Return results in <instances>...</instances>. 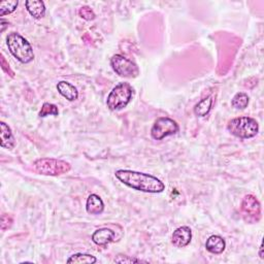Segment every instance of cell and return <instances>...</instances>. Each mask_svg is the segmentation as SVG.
Masks as SVG:
<instances>
[{
	"instance_id": "cell-1",
	"label": "cell",
	"mask_w": 264,
	"mask_h": 264,
	"mask_svg": "<svg viewBox=\"0 0 264 264\" xmlns=\"http://www.w3.org/2000/svg\"><path fill=\"white\" fill-rule=\"evenodd\" d=\"M115 176L129 188L146 192V193H161L165 189L163 182L149 174L119 170L115 173Z\"/></svg>"
},
{
	"instance_id": "cell-2",
	"label": "cell",
	"mask_w": 264,
	"mask_h": 264,
	"mask_svg": "<svg viewBox=\"0 0 264 264\" xmlns=\"http://www.w3.org/2000/svg\"><path fill=\"white\" fill-rule=\"evenodd\" d=\"M6 44L10 54L21 63L27 64L33 61L34 53L31 44L19 33L13 32L8 34L6 38Z\"/></svg>"
},
{
	"instance_id": "cell-3",
	"label": "cell",
	"mask_w": 264,
	"mask_h": 264,
	"mask_svg": "<svg viewBox=\"0 0 264 264\" xmlns=\"http://www.w3.org/2000/svg\"><path fill=\"white\" fill-rule=\"evenodd\" d=\"M227 129L232 135L236 137L251 138L258 134L259 125L253 118L238 117L228 122Z\"/></svg>"
},
{
	"instance_id": "cell-4",
	"label": "cell",
	"mask_w": 264,
	"mask_h": 264,
	"mask_svg": "<svg viewBox=\"0 0 264 264\" xmlns=\"http://www.w3.org/2000/svg\"><path fill=\"white\" fill-rule=\"evenodd\" d=\"M133 96V89L128 83H120L107 96L106 105L111 111H121L128 105Z\"/></svg>"
},
{
	"instance_id": "cell-5",
	"label": "cell",
	"mask_w": 264,
	"mask_h": 264,
	"mask_svg": "<svg viewBox=\"0 0 264 264\" xmlns=\"http://www.w3.org/2000/svg\"><path fill=\"white\" fill-rule=\"evenodd\" d=\"M34 171L44 176H60L70 171V164L54 158H42L34 162Z\"/></svg>"
},
{
	"instance_id": "cell-6",
	"label": "cell",
	"mask_w": 264,
	"mask_h": 264,
	"mask_svg": "<svg viewBox=\"0 0 264 264\" xmlns=\"http://www.w3.org/2000/svg\"><path fill=\"white\" fill-rule=\"evenodd\" d=\"M111 65L115 73L122 78L133 79L139 75L138 66L122 55H114L111 59Z\"/></svg>"
},
{
	"instance_id": "cell-7",
	"label": "cell",
	"mask_w": 264,
	"mask_h": 264,
	"mask_svg": "<svg viewBox=\"0 0 264 264\" xmlns=\"http://www.w3.org/2000/svg\"><path fill=\"white\" fill-rule=\"evenodd\" d=\"M178 131V125L173 119L161 117L156 120L152 129L151 136L156 140H161L166 136L174 135Z\"/></svg>"
},
{
	"instance_id": "cell-8",
	"label": "cell",
	"mask_w": 264,
	"mask_h": 264,
	"mask_svg": "<svg viewBox=\"0 0 264 264\" xmlns=\"http://www.w3.org/2000/svg\"><path fill=\"white\" fill-rule=\"evenodd\" d=\"M241 212L244 220L249 224L259 222L261 219V206L258 199L252 194L246 195L242 201Z\"/></svg>"
},
{
	"instance_id": "cell-9",
	"label": "cell",
	"mask_w": 264,
	"mask_h": 264,
	"mask_svg": "<svg viewBox=\"0 0 264 264\" xmlns=\"http://www.w3.org/2000/svg\"><path fill=\"white\" fill-rule=\"evenodd\" d=\"M192 239V231L188 226L179 227L176 229L172 236V243L176 248L187 247Z\"/></svg>"
},
{
	"instance_id": "cell-10",
	"label": "cell",
	"mask_w": 264,
	"mask_h": 264,
	"mask_svg": "<svg viewBox=\"0 0 264 264\" xmlns=\"http://www.w3.org/2000/svg\"><path fill=\"white\" fill-rule=\"evenodd\" d=\"M115 232L109 228H100L96 230L92 235V241L97 246H106L114 241Z\"/></svg>"
},
{
	"instance_id": "cell-11",
	"label": "cell",
	"mask_w": 264,
	"mask_h": 264,
	"mask_svg": "<svg viewBox=\"0 0 264 264\" xmlns=\"http://www.w3.org/2000/svg\"><path fill=\"white\" fill-rule=\"evenodd\" d=\"M57 90L64 98H66L69 101H75L79 97L78 89L68 82H65V81L59 82L57 84Z\"/></svg>"
},
{
	"instance_id": "cell-12",
	"label": "cell",
	"mask_w": 264,
	"mask_h": 264,
	"mask_svg": "<svg viewBox=\"0 0 264 264\" xmlns=\"http://www.w3.org/2000/svg\"><path fill=\"white\" fill-rule=\"evenodd\" d=\"M206 248L212 254H222L225 251L226 243L223 237L219 235H212L208 238Z\"/></svg>"
},
{
	"instance_id": "cell-13",
	"label": "cell",
	"mask_w": 264,
	"mask_h": 264,
	"mask_svg": "<svg viewBox=\"0 0 264 264\" xmlns=\"http://www.w3.org/2000/svg\"><path fill=\"white\" fill-rule=\"evenodd\" d=\"M0 138H1V147L11 150L15 147V138L13 132L7 124L4 122L0 123Z\"/></svg>"
},
{
	"instance_id": "cell-14",
	"label": "cell",
	"mask_w": 264,
	"mask_h": 264,
	"mask_svg": "<svg viewBox=\"0 0 264 264\" xmlns=\"http://www.w3.org/2000/svg\"><path fill=\"white\" fill-rule=\"evenodd\" d=\"M28 13L34 19H42L45 14V5L42 0H27L25 2Z\"/></svg>"
},
{
	"instance_id": "cell-15",
	"label": "cell",
	"mask_w": 264,
	"mask_h": 264,
	"mask_svg": "<svg viewBox=\"0 0 264 264\" xmlns=\"http://www.w3.org/2000/svg\"><path fill=\"white\" fill-rule=\"evenodd\" d=\"M104 210V203L102 199L96 194H91L86 203V211L90 215H99Z\"/></svg>"
},
{
	"instance_id": "cell-16",
	"label": "cell",
	"mask_w": 264,
	"mask_h": 264,
	"mask_svg": "<svg viewBox=\"0 0 264 264\" xmlns=\"http://www.w3.org/2000/svg\"><path fill=\"white\" fill-rule=\"evenodd\" d=\"M212 105H213V97L212 96H209V97L200 100L194 107V114L197 117H205L207 116L211 110H212Z\"/></svg>"
},
{
	"instance_id": "cell-17",
	"label": "cell",
	"mask_w": 264,
	"mask_h": 264,
	"mask_svg": "<svg viewBox=\"0 0 264 264\" xmlns=\"http://www.w3.org/2000/svg\"><path fill=\"white\" fill-rule=\"evenodd\" d=\"M97 261L96 257L90 254H83V253H78L74 254L73 256H70L67 259V263H87V264H92Z\"/></svg>"
},
{
	"instance_id": "cell-18",
	"label": "cell",
	"mask_w": 264,
	"mask_h": 264,
	"mask_svg": "<svg viewBox=\"0 0 264 264\" xmlns=\"http://www.w3.org/2000/svg\"><path fill=\"white\" fill-rule=\"evenodd\" d=\"M231 104L236 110H245L249 104V96L246 93H237L232 98Z\"/></svg>"
},
{
	"instance_id": "cell-19",
	"label": "cell",
	"mask_w": 264,
	"mask_h": 264,
	"mask_svg": "<svg viewBox=\"0 0 264 264\" xmlns=\"http://www.w3.org/2000/svg\"><path fill=\"white\" fill-rule=\"evenodd\" d=\"M19 4L18 0H5L0 2V16L4 17L5 15L14 13Z\"/></svg>"
},
{
	"instance_id": "cell-20",
	"label": "cell",
	"mask_w": 264,
	"mask_h": 264,
	"mask_svg": "<svg viewBox=\"0 0 264 264\" xmlns=\"http://www.w3.org/2000/svg\"><path fill=\"white\" fill-rule=\"evenodd\" d=\"M59 111H58V107L50 102H44L42 106V110L40 112V117L41 118H44L47 116H58Z\"/></svg>"
},
{
	"instance_id": "cell-21",
	"label": "cell",
	"mask_w": 264,
	"mask_h": 264,
	"mask_svg": "<svg viewBox=\"0 0 264 264\" xmlns=\"http://www.w3.org/2000/svg\"><path fill=\"white\" fill-rule=\"evenodd\" d=\"M79 15L83 18L85 19L87 21H91V20H94L95 19V14L93 13V10L88 7V6H83L80 8L79 10Z\"/></svg>"
},
{
	"instance_id": "cell-22",
	"label": "cell",
	"mask_w": 264,
	"mask_h": 264,
	"mask_svg": "<svg viewBox=\"0 0 264 264\" xmlns=\"http://www.w3.org/2000/svg\"><path fill=\"white\" fill-rule=\"evenodd\" d=\"M115 262H118V263H140V262H145V261L136 259V258H132L129 256H118L117 258H115Z\"/></svg>"
},
{
	"instance_id": "cell-23",
	"label": "cell",
	"mask_w": 264,
	"mask_h": 264,
	"mask_svg": "<svg viewBox=\"0 0 264 264\" xmlns=\"http://www.w3.org/2000/svg\"><path fill=\"white\" fill-rule=\"evenodd\" d=\"M11 222H13V221H11V219L8 217L7 215H3V216H2V219H1V229L4 231L5 224H7V226L10 227Z\"/></svg>"
},
{
	"instance_id": "cell-24",
	"label": "cell",
	"mask_w": 264,
	"mask_h": 264,
	"mask_svg": "<svg viewBox=\"0 0 264 264\" xmlns=\"http://www.w3.org/2000/svg\"><path fill=\"white\" fill-rule=\"evenodd\" d=\"M262 250H263V246L261 245V246H260V251H259V256H260V258H261V259H263V253H262Z\"/></svg>"
}]
</instances>
